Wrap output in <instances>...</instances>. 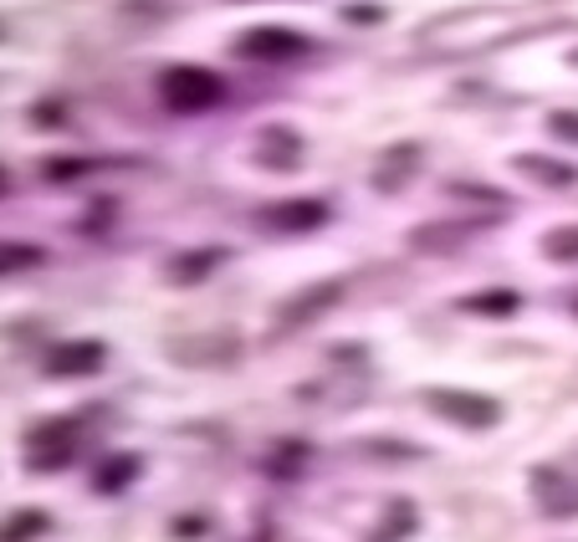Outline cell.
I'll list each match as a JSON object with an SVG mask.
<instances>
[{
	"mask_svg": "<svg viewBox=\"0 0 578 542\" xmlns=\"http://www.w3.org/2000/svg\"><path fill=\"white\" fill-rule=\"evenodd\" d=\"M221 93L225 87L205 67H174L170 77H164V98H170L174 108H185V113H200L210 102H221Z\"/></svg>",
	"mask_w": 578,
	"mask_h": 542,
	"instance_id": "1",
	"label": "cell"
},
{
	"mask_svg": "<svg viewBox=\"0 0 578 542\" xmlns=\"http://www.w3.org/2000/svg\"><path fill=\"white\" fill-rule=\"evenodd\" d=\"M241 51H246V57H297V51H307V36H297V32H251L246 41H241Z\"/></svg>",
	"mask_w": 578,
	"mask_h": 542,
	"instance_id": "2",
	"label": "cell"
},
{
	"mask_svg": "<svg viewBox=\"0 0 578 542\" xmlns=\"http://www.w3.org/2000/svg\"><path fill=\"white\" fill-rule=\"evenodd\" d=\"M292 210H272L267 221L272 225H312V221H323V205L318 200H287Z\"/></svg>",
	"mask_w": 578,
	"mask_h": 542,
	"instance_id": "3",
	"label": "cell"
},
{
	"mask_svg": "<svg viewBox=\"0 0 578 542\" xmlns=\"http://www.w3.org/2000/svg\"><path fill=\"white\" fill-rule=\"evenodd\" d=\"M36 246H16V241H0V271H16V267H32L36 261Z\"/></svg>",
	"mask_w": 578,
	"mask_h": 542,
	"instance_id": "4",
	"label": "cell"
},
{
	"mask_svg": "<svg viewBox=\"0 0 578 542\" xmlns=\"http://www.w3.org/2000/svg\"><path fill=\"white\" fill-rule=\"evenodd\" d=\"M0 185H5V174H0Z\"/></svg>",
	"mask_w": 578,
	"mask_h": 542,
	"instance_id": "5",
	"label": "cell"
}]
</instances>
